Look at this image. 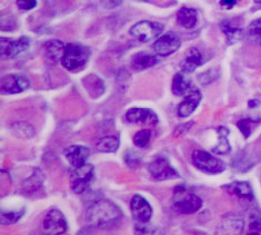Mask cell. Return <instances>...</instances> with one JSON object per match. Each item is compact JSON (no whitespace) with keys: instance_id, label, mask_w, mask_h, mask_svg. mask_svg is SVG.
Wrapping results in <instances>:
<instances>
[{"instance_id":"8fae6325","label":"cell","mask_w":261,"mask_h":235,"mask_svg":"<svg viewBox=\"0 0 261 235\" xmlns=\"http://www.w3.org/2000/svg\"><path fill=\"white\" fill-rule=\"evenodd\" d=\"M30 45L27 37H20L19 39L2 38V56L6 58H14L18 55L26 52Z\"/></svg>"},{"instance_id":"d4e9b609","label":"cell","mask_w":261,"mask_h":235,"mask_svg":"<svg viewBox=\"0 0 261 235\" xmlns=\"http://www.w3.org/2000/svg\"><path fill=\"white\" fill-rule=\"evenodd\" d=\"M11 132L21 139H30L35 136V128L27 122H16L10 127Z\"/></svg>"},{"instance_id":"d6a6232c","label":"cell","mask_w":261,"mask_h":235,"mask_svg":"<svg viewBox=\"0 0 261 235\" xmlns=\"http://www.w3.org/2000/svg\"><path fill=\"white\" fill-rule=\"evenodd\" d=\"M252 124H254V122L252 120H241L237 123V126L239 127L240 132L242 133V135L245 136V137H249L250 134H251V131H252Z\"/></svg>"},{"instance_id":"7c38bea8","label":"cell","mask_w":261,"mask_h":235,"mask_svg":"<svg viewBox=\"0 0 261 235\" xmlns=\"http://www.w3.org/2000/svg\"><path fill=\"white\" fill-rule=\"evenodd\" d=\"M245 221L241 215L229 213L222 218L218 231L220 235H240L244 231Z\"/></svg>"},{"instance_id":"836d02e7","label":"cell","mask_w":261,"mask_h":235,"mask_svg":"<svg viewBox=\"0 0 261 235\" xmlns=\"http://www.w3.org/2000/svg\"><path fill=\"white\" fill-rule=\"evenodd\" d=\"M218 77V72H216V70H208V72H206V73H203V74H200V75H199V77H198V79H199V82H200L202 85H208V84H210L211 82H214V80Z\"/></svg>"},{"instance_id":"52a82bcc","label":"cell","mask_w":261,"mask_h":235,"mask_svg":"<svg viewBox=\"0 0 261 235\" xmlns=\"http://www.w3.org/2000/svg\"><path fill=\"white\" fill-rule=\"evenodd\" d=\"M130 211L138 224H147L152 218V207L144 196L134 195L130 201Z\"/></svg>"},{"instance_id":"4fadbf2b","label":"cell","mask_w":261,"mask_h":235,"mask_svg":"<svg viewBox=\"0 0 261 235\" xmlns=\"http://www.w3.org/2000/svg\"><path fill=\"white\" fill-rule=\"evenodd\" d=\"M126 120L133 124H140V125L154 126L157 125L159 120L156 113L148 108H132L126 114Z\"/></svg>"},{"instance_id":"4dcf8cb0","label":"cell","mask_w":261,"mask_h":235,"mask_svg":"<svg viewBox=\"0 0 261 235\" xmlns=\"http://www.w3.org/2000/svg\"><path fill=\"white\" fill-rule=\"evenodd\" d=\"M151 139V132L150 129H141L138 133H136L134 136V144L137 147L145 148L150 143Z\"/></svg>"},{"instance_id":"7a4b0ae2","label":"cell","mask_w":261,"mask_h":235,"mask_svg":"<svg viewBox=\"0 0 261 235\" xmlns=\"http://www.w3.org/2000/svg\"><path fill=\"white\" fill-rule=\"evenodd\" d=\"M90 57V51L88 47L82 44H71L66 45L64 57L61 59V64L67 70L79 72L88 63Z\"/></svg>"},{"instance_id":"5bb4252c","label":"cell","mask_w":261,"mask_h":235,"mask_svg":"<svg viewBox=\"0 0 261 235\" xmlns=\"http://www.w3.org/2000/svg\"><path fill=\"white\" fill-rule=\"evenodd\" d=\"M90 155V150L84 145H70L65 150V156L73 169L82 168L87 164Z\"/></svg>"},{"instance_id":"cb8c5ba5","label":"cell","mask_w":261,"mask_h":235,"mask_svg":"<svg viewBox=\"0 0 261 235\" xmlns=\"http://www.w3.org/2000/svg\"><path fill=\"white\" fill-rule=\"evenodd\" d=\"M98 152L115 153L119 148V138L115 135H108L99 139L96 143Z\"/></svg>"},{"instance_id":"1f68e13d","label":"cell","mask_w":261,"mask_h":235,"mask_svg":"<svg viewBox=\"0 0 261 235\" xmlns=\"http://www.w3.org/2000/svg\"><path fill=\"white\" fill-rule=\"evenodd\" d=\"M261 234V212H253L250 215L249 235Z\"/></svg>"},{"instance_id":"3957f363","label":"cell","mask_w":261,"mask_h":235,"mask_svg":"<svg viewBox=\"0 0 261 235\" xmlns=\"http://www.w3.org/2000/svg\"><path fill=\"white\" fill-rule=\"evenodd\" d=\"M192 163L198 170L208 173V174H218V173L223 172L226 169V165L222 160L211 155L208 152L200 150H197L192 153Z\"/></svg>"},{"instance_id":"ac0fdd59","label":"cell","mask_w":261,"mask_h":235,"mask_svg":"<svg viewBox=\"0 0 261 235\" xmlns=\"http://www.w3.org/2000/svg\"><path fill=\"white\" fill-rule=\"evenodd\" d=\"M43 48H45L46 58L49 61H51L53 64H55L57 63V61L63 59L66 46L63 41L54 39V40L47 41L45 46H43Z\"/></svg>"},{"instance_id":"6da1fadb","label":"cell","mask_w":261,"mask_h":235,"mask_svg":"<svg viewBox=\"0 0 261 235\" xmlns=\"http://www.w3.org/2000/svg\"><path fill=\"white\" fill-rule=\"evenodd\" d=\"M122 218L121 209L109 200H100L91 204L85 215L87 225L102 230L115 227Z\"/></svg>"},{"instance_id":"30bf717a","label":"cell","mask_w":261,"mask_h":235,"mask_svg":"<svg viewBox=\"0 0 261 235\" xmlns=\"http://www.w3.org/2000/svg\"><path fill=\"white\" fill-rule=\"evenodd\" d=\"M29 80L22 75L9 74L2 78V92L7 95L19 94L29 88Z\"/></svg>"},{"instance_id":"603a6c76","label":"cell","mask_w":261,"mask_h":235,"mask_svg":"<svg viewBox=\"0 0 261 235\" xmlns=\"http://www.w3.org/2000/svg\"><path fill=\"white\" fill-rule=\"evenodd\" d=\"M85 88L89 91L91 97H99L103 94L105 91V84L102 80L97 75H89L84 79Z\"/></svg>"},{"instance_id":"9c48e42d","label":"cell","mask_w":261,"mask_h":235,"mask_svg":"<svg viewBox=\"0 0 261 235\" xmlns=\"http://www.w3.org/2000/svg\"><path fill=\"white\" fill-rule=\"evenodd\" d=\"M180 46H181V40L179 37L173 33H167L154 41L152 48L158 56L166 57L176 53Z\"/></svg>"},{"instance_id":"4316f807","label":"cell","mask_w":261,"mask_h":235,"mask_svg":"<svg viewBox=\"0 0 261 235\" xmlns=\"http://www.w3.org/2000/svg\"><path fill=\"white\" fill-rule=\"evenodd\" d=\"M42 183H43V173L39 170H36L32 174V176L23 182L22 189L26 193H33V192H36L37 190L41 187Z\"/></svg>"},{"instance_id":"d590c367","label":"cell","mask_w":261,"mask_h":235,"mask_svg":"<svg viewBox=\"0 0 261 235\" xmlns=\"http://www.w3.org/2000/svg\"><path fill=\"white\" fill-rule=\"evenodd\" d=\"M192 125H194V122L185 123V124H182V125L178 126V127L176 128V131H175V136H176V137H180V136L185 135V134L187 133V132L189 131V129L191 128Z\"/></svg>"},{"instance_id":"7402d4cb","label":"cell","mask_w":261,"mask_h":235,"mask_svg":"<svg viewBox=\"0 0 261 235\" xmlns=\"http://www.w3.org/2000/svg\"><path fill=\"white\" fill-rule=\"evenodd\" d=\"M230 193L238 196L239 199H244L247 201L253 200V193L250 184L248 182H233L225 186Z\"/></svg>"},{"instance_id":"2e32d148","label":"cell","mask_w":261,"mask_h":235,"mask_svg":"<svg viewBox=\"0 0 261 235\" xmlns=\"http://www.w3.org/2000/svg\"><path fill=\"white\" fill-rule=\"evenodd\" d=\"M201 101V94L197 88H195L191 92L185 97V100L179 104L178 106V116L186 119L195 112L198 107L199 103Z\"/></svg>"},{"instance_id":"44dd1931","label":"cell","mask_w":261,"mask_h":235,"mask_svg":"<svg viewBox=\"0 0 261 235\" xmlns=\"http://www.w3.org/2000/svg\"><path fill=\"white\" fill-rule=\"evenodd\" d=\"M157 63L158 59L152 55L147 53H138L132 59V67L135 70L140 72L148 69V68L154 66Z\"/></svg>"},{"instance_id":"8992f818","label":"cell","mask_w":261,"mask_h":235,"mask_svg":"<svg viewBox=\"0 0 261 235\" xmlns=\"http://www.w3.org/2000/svg\"><path fill=\"white\" fill-rule=\"evenodd\" d=\"M94 166L85 164L82 168L74 169L71 173V190L76 194H83L88 190L90 182L94 178Z\"/></svg>"},{"instance_id":"ffe728a7","label":"cell","mask_w":261,"mask_h":235,"mask_svg":"<svg viewBox=\"0 0 261 235\" xmlns=\"http://www.w3.org/2000/svg\"><path fill=\"white\" fill-rule=\"evenodd\" d=\"M198 21V14L195 9L184 7L178 11L177 22L180 27L186 29L194 28Z\"/></svg>"},{"instance_id":"d6986e66","label":"cell","mask_w":261,"mask_h":235,"mask_svg":"<svg viewBox=\"0 0 261 235\" xmlns=\"http://www.w3.org/2000/svg\"><path fill=\"white\" fill-rule=\"evenodd\" d=\"M196 87H194V85H191V83L187 79V77L185 76L184 73H178L173 77L172 80V92L177 96H182L186 95L187 96L189 92H191Z\"/></svg>"},{"instance_id":"277c9868","label":"cell","mask_w":261,"mask_h":235,"mask_svg":"<svg viewBox=\"0 0 261 235\" xmlns=\"http://www.w3.org/2000/svg\"><path fill=\"white\" fill-rule=\"evenodd\" d=\"M68 230V224L63 212L57 208L49 209L42 220L43 235H63Z\"/></svg>"},{"instance_id":"5b68a950","label":"cell","mask_w":261,"mask_h":235,"mask_svg":"<svg viewBox=\"0 0 261 235\" xmlns=\"http://www.w3.org/2000/svg\"><path fill=\"white\" fill-rule=\"evenodd\" d=\"M164 32V25L156 21H139L130 28V35L142 42L156 39Z\"/></svg>"},{"instance_id":"f546056e","label":"cell","mask_w":261,"mask_h":235,"mask_svg":"<svg viewBox=\"0 0 261 235\" xmlns=\"http://www.w3.org/2000/svg\"><path fill=\"white\" fill-rule=\"evenodd\" d=\"M24 208L19 209V211H8L2 212V224L3 225H11L17 223L22 216L24 215Z\"/></svg>"},{"instance_id":"e0dca14e","label":"cell","mask_w":261,"mask_h":235,"mask_svg":"<svg viewBox=\"0 0 261 235\" xmlns=\"http://www.w3.org/2000/svg\"><path fill=\"white\" fill-rule=\"evenodd\" d=\"M202 61L201 53L197 48H190L186 53L181 63H180V68H181V72L184 74H190L195 72L199 66L202 65Z\"/></svg>"},{"instance_id":"f1b7e54d","label":"cell","mask_w":261,"mask_h":235,"mask_svg":"<svg viewBox=\"0 0 261 235\" xmlns=\"http://www.w3.org/2000/svg\"><path fill=\"white\" fill-rule=\"evenodd\" d=\"M247 36L254 44L261 46V18L253 20L247 28Z\"/></svg>"},{"instance_id":"f35d334b","label":"cell","mask_w":261,"mask_h":235,"mask_svg":"<svg viewBox=\"0 0 261 235\" xmlns=\"http://www.w3.org/2000/svg\"><path fill=\"white\" fill-rule=\"evenodd\" d=\"M77 235H90V233L88 231H86V230H82Z\"/></svg>"},{"instance_id":"83f0119b","label":"cell","mask_w":261,"mask_h":235,"mask_svg":"<svg viewBox=\"0 0 261 235\" xmlns=\"http://www.w3.org/2000/svg\"><path fill=\"white\" fill-rule=\"evenodd\" d=\"M221 29L223 34L226 35L228 44H234L241 39L242 36V29L233 26V25L230 21H222L221 22Z\"/></svg>"},{"instance_id":"9a60e30c","label":"cell","mask_w":261,"mask_h":235,"mask_svg":"<svg viewBox=\"0 0 261 235\" xmlns=\"http://www.w3.org/2000/svg\"><path fill=\"white\" fill-rule=\"evenodd\" d=\"M202 206V200L195 194H187L173 204V209L179 214H194Z\"/></svg>"},{"instance_id":"e575fe53","label":"cell","mask_w":261,"mask_h":235,"mask_svg":"<svg viewBox=\"0 0 261 235\" xmlns=\"http://www.w3.org/2000/svg\"><path fill=\"white\" fill-rule=\"evenodd\" d=\"M37 6V0H17V7L20 10H32Z\"/></svg>"},{"instance_id":"8d00e7d4","label":"cell","mask_w":261,"mask_h":235,"mask_svg":"<svg viewBox=\"0 0 261 235\" xmlns=\"http://www.w3.org/2000/svg\"><path fill=\"white\" fill-rule=\"evenodd\" d=\"M123 3V0H101L102 7L107 9H114L118 6H120Z\"/></svg>"},{"instance_id":"ba28073f","label":"cell","mask_w":261,"mask_h":235,"mask_svg":"<svg viewBox=\"0 0 261 235\" xmlns=\"http://www.w3.org/2000/svg\"><path fill=\"white\" fill-rule=\"evenodd\" d=\"M148 170L152 178L156 179V181H166V179L179 177L177 171L163 156H158L154 158L150 165H149Z\"/></svg>"},{"instance_id":"484cf974","label":"cell","mask_w":261,"mask_h":235,"mask_svg":"<svg viewBox=\"0 0 261 235\" xmlns=\"http://www.w3.org/2000/svg\"><path fill=\"white\" fill-rule=\"evenodd\" d=\"M218 140H217L216 145L211 148V151H213L215 154H228L230 151H231V147H230V144L228 142L227 136L229 134V132L227 131V128L225 127H220L218 128Z\"/></svg>"},{"instance_id":"ab89813d","label":"cell","mask_w":261,"mask_h":235,"mask_svg":"<svg viewBox=\"0 0 261 235\" xmlns=\"http://www.w3.org/2000/svg\"><path fill=\"white\" fill-rule=\"evenodd\" d=\"M253 2L258 5H261V0H253Z\"/></svg>"},{"instance_id":"74e56055","label":"cell","mask_w":261,"mask_h":235,"mask_svg":"<svg viewBox=\"0 0 261 235\" xmlns=\"http://www.w3.org/2000/svg\"><path fill=\"white\" fill-rule=\"evenodd\" d=\"M237 3V0H220V6L225 9H231Z\"/></svg>"}]
</instances>
